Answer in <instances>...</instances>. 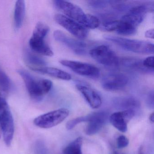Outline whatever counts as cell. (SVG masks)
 <instances>
[{"mask_svg": "<svg viewBox=\"0 0 154 154\" xmlns=\"http://www.w3.org/2000/svg\"><path fill=\"white\" fill-rule=\"evenodd\" d=\"M54 5L66 17L79 23L85 28L94 29L100 25L98 18L91 14H86L80 7L69 2L63 0L54 1Z\"/></svg>", "mask_w": 154, "mask_h": 154, "instance_id": "cell-1", "label": "cell"}, {"mask_svg": "<svg viewBox=\"0 0 154 154\" xmlns=\"http://www.w3.org/2000/svg\"><path fill=\"white\" fill-rule=\"evenodd\" d=\"M18 73L23 79L30 96L35 100H40L52 88L53 83L50 80H37L28 72L22 69L18 70Z\"/></svg>", "mask_w": 154, "mask_h": 154, "instance_id": "cell-2", "label": "cell"}, {"mask_svg": "<svg viewBox=\"0 0 154 154\" xmlns=\"http://www.w3.org/2000/svg\"><path fill=\"white\" fill-rule=\"evenodd\" d=\"M104 38L123 49L130 52L145 54H154V45L148 41L128 39L112 35H106Z\"/></svg>", "mask_w": 154, "mask_h": 154, "instance_id": "cell-3", "label": "cell"}, {"mask_svg": "<svg viewBox=\"0 0 154 154\" xmlns=\"http://www.w3.org/2000/svg\"><path fill=\"white\" fill-rule=\"evenodd\" d=\"M69 114L68 109L61 108L38 116L34 119V123L42 128H49L63 122Z\"/></svg>", "mask_w": 154, "mask_h": 154, "instance_id": "cell-4", "label": "cell"}, {"mask_svg": "<svg viewBox=\"0 0 154 154\" xmlns=\"http://www.w3.org/2000/svg\"><path fill=\"white\" fill-rule=\"evenodd\" d=\"M89 54L96 62L107 67H116L119 65L120 61L117 55L105 45L98 46L91 49Z\"/></svg>", "mask_w": 154, "mask_h": 154, "instance_id": "cell-5", "label": "cell"}, {"mask_svg": "<svg viewBox=\"0 0 154 154\" xmlns=\"http://www.w3.org/2000/svg\"><path fill=\"white\" fill-rule=\"evenodd\" d=\"M60 63L70 68L75 73L91 79H98L100 75V72L98 67L93 65L72 60H63Z\"/></svg>", "mask_w": 154, "mask_h": 154, "instance_id": "cell-6", "label": "cell"}, {"mask_svg": "<svg viewBox=\"0 0 154 154\" xmlns=\"http://www.w3.org/2000/svg\"><path fill=\"white\" fill-rule=\"evenodd\" d=\"M54 19L57 24L65 29L78 39H85L88 35L87 29L74 20L61 14L56 15Z\"/></svg>", "mask_w": 154, "mask_h": 154, "instance_id": "cell-7", "label": "cell"}, {"mask_svg": "<svg viewBox=\"0 0 154 154\" xmlns=\"http://www.w3.org/2000/svg\"><path fill=\"white\" fill-rule=\"evenodd\" d=\"M54 38L72 50L75 54H84L87 51V44L81 39H75L61 30H57L54 33Z\"/></svg>", "mask_w": 154, "mask_h": 154, "instance_id": "cell-8", "label": "cell"}, {"mask_svg": "<svg viewBox=\"0 0 154 154\" xmlns=\"http://www.w3.org/2000/svg\"><path fill=\"white\" fill-rule=\"evenodd\" d=\"M128 82V76L122 73H112L105 76L102 80L101 85L104 90L116 91L126 87Z\"/></svg>", "mask_w": 154, "mask_h": 154, "instance_id": "cell-9", "label": "cell"}, {"mask_svg": "<svg viewBox=\"0 0 154 154\" xmlns=\"http://www.w3.org/2000/svg\"><path fill=\"white\" fill-rule=\"evenodd\" d=\"M89 124L85 129V133L89 136L99 132L109 119V113L104 111L93 112L90 114Z\"/></svg>", "mask_w": 154, "mask_h": 154, "instance_id": "cell-10", "label": "cell"}, {"mask_svg": "<svg viewBox=\"0 0 154 154\" xmlns=\"http://www.w3.org/2000/svg\"><path fill=\"white\" fill-rule=\"evenodd\" d=\"M104 29L110 32H115L122 35H131L135 34L137 27L123 20H111L103 25Z\"/></svg>", "mask_w": 154, "mask_h": 154, "instance_id": "cell-11", "label": "cell"}, {"mask_svg": "<svg viewBox=\"0 0 154 154\" xmlns=\"http://www.w3.org/2000/svg\"><path fill=\"white\" fill-rule=\"evenodd\" d=\"M0 123L5 144L9 146L11 145L14 134V120L11 111L0 117Z\"/></svg>", "mask_w": 154, "mask_h": 154, "instance_id": "cell-12", "label": "cell"}, {"mask_svg": "<svg viewBox=\"0 0 154 154\" xmlns=\"http://www.w3.org/2000/svg\"><path fill=\"white\" fill-rule=\"evenodd\" d=\"M76 87L87 103L94 109H98L102 104V99L99 94L92 88L83 84H77Z\"/></svg>", "mask_w": 154, "mask_h": 154, "instance_id": "cell-13", "label": "cell"}, {"mask_svg": "<svg viewBox=\"0 0 154 154\" xmlns=\"http://www.w3.org/2000/svg\"><path fill=\"white\" fill-rule=\"evenodd\" d=\"M45 38L32 35L29 41L30 48L36 53L46 56L51 57L54 53L49 46L46 44Z\"/></svg>", "mask_w": 154, "mask_h": 154, "instance_id": "cell-14", "label": "cell"}, {"mask_svg": "<svg viewBox=\"0 0 154 154\" xmlns=\"http://www.w3.org/2000/svg\"><path fill=\"white\" fill-rule=\"evenodd\" d=\"M114 107L122 111L127 110L138 109L140 107V103L136 98L132 97H119L113 101Z\"/></svg>", "mask_w": 154, "mask_h": 154, "instance_id": "cell-15", "label": "cell"}, {"mask_svg": "<svg viewBox=\"0 0 154 154\" xmlns=\"http://www.w3.org/2000/svg\"><path fill=\"white\" fill-rule=\"evenodd\" d=\"M33 71L44 74L48 75L52 77L65 81H70L72 79L71 75L66 72L57 68L51 67H33L30 66Z\"/></svg>", "mask_w": 154, "mask_h": 154, "instance_id": "cell-16", "label": "cell"}, {"mask_svg": "<svg viewBox=\"0 0 154 154\" xmlns=\"http://www.w3.org/2000/svg\"><path fill=\"white\" fill-rule=\"evenodd\" d=\"M109 120L112 125L121 132H126L128 130V122L123 116L122 111L112 113L109 117Z\"/></svg>", "mask_w": 154, "mask_h": 154, "instance_id": "cell-17", "label": "cell"}, {"mask_svg": "<svg viewBox=\"0 0 154 154\" xmlns=\"http://www.w3.org/2000/svg\"><path fill=\"white\" fill-rule=\"evenodd\" d=\"M26 4L24 1L19 0L16 2L14 11V23L16 28H20L23 24L25 16Z\"/></svg>", "mask_w": 154, "mask_h": 154, "instance_id": "cell-18", "label": "cell"}, {"mask_svg": "<svg viewBox=\"0 0 154 154\" xmlns=\"http://www.w3.org/2000/svg\"><path fill=\"white\" fill-rule=\"evenodd\" d=\"M121 62H122L124 66L136 71L143 72H150L151 71L153 72V70H149L144 67L143 65V61H141L140 59L132 58H124Z\"/></svg>", "mask_w": 154, "mask_h": 154, "instance_id": "cell-19", "label": "cell"}, {"mask_svg": "<svg viewBox=\"0 0 154 154\" xmlns=\"http://www.w3.org/2000/svg\"><path fill=\"white\" fill-rule=\"evenodd\" d=\"M82 138H77L67 145L63 149L64 154H82Z\"/></svg>", "mask_w": 154, "mask_h": 154, "instance_id": "cell-20", "label": "cell"}, {"mask_svg": "<svg viewBox=\"0 0 154 154\" xmlns=\"http://www.w3.org/2000/svg\"><path fill=\"white\" fill-rule=\"evenodd\" d=\"M145 16L128 13L122 17L121 20L128 22L137 27L143 21Z\"/></svg>", "mask_w": 154, "mask_h": 154, "instance_id": "cell-21", "label": "cell"}, {"mask_svg": "<svg viewBox=\"0 0 154 154\" xmlns=\"http://www.w3.org/2000/svg\"><path fill=\"white\" fill-rule=\"evenodd\" d=\"M26 61L32 65L37 66L38 67L45 65L46 63L44 59L30 52H27L26 54Z\"/></svg>", "mask_w": 154, "mask_h": 154, "instance_id": "cell-22", "label": "cell"}, {"mask_svg": "<svg viewBox=\"0 0 154 154\" xmlns=\"http://www.w3.org/2000/svg\"><path fill=\"white\" fill-rule=\"evenodd\" d=\"M49 31V28L47 25L42 22H38L36 25L33 32V35L45 38Z\"/></svg>", "mask_w": 154, "mask_h": 154, "instance_id": "cell-23", "label": "cell"}, {"mask_svg": "<svg viewBox=\"0 0 154 154\" xmlns=\"http://www.w3.org/2000/svg\"><path fill=\"white\" fill-rule=\"evenodd\" d=\"M11 87L10 79L2 70L0 69V88L3 91H8Z\"/></svg>", "mask_w": 154, "mask_h": 154, "instance_id": "cell-24", "label": "cell"}, {"mask_svg": "<svg viewBox=\"0 0 154 154\" xmlns=\"http://www.w3.org/2000/svg\"><path fill=\"white\" fill-rule=\"evenodd\" d=\"M90 119V114L86 116L77 117L71 120L66 123V128L68 130H71L75 128L76 125L82 122H88Z\"/></svg>", "mask_w": 154, "mask_h": 154, "instance_id": "cell-25", "label": "cell"}, {"mask_svg": "<svg viewBox=\"0 0 154 154\" xmlns=\"http://www.w3.org/2000/svg\"><path fill=\"white\" fill-rule=\"evenodd\" d=\"M10 110L9 106L5 97L0 93V117Z\"/></svg>", "mask_w": 154, "mask_h": 154, "instance_id": "cell-26", "label": "cell"}, {"mask_svg": "<svg viewBox=\"0 0 154 154\" xmlns=\"http://www.w3.org/2000/svg\"><path fill=\"white\" fill-rule=\"evenodd\" d=\"M128 144V139L124 135H121L117 138V146L118 148L122 149L126 147Z\"/></svg>", "mask_w": 154, "mask_h": 154, "instance_id": "cell-27", "label": "cell"}, {"mask_svg": "<svg viewBox=\"0 0 154 154\" xmlns=\"http://www.w3.org/2000/svg\"><path fill=\"white\" fill-rule=\"evenodd\" d=\"M143 65L144 67L149 70L154 69V56L148 57L143 60Z\"/></svg>", "mask_w": 154, "mask_h": 154, "instance_id": "cell-28", "label": "cell"}, {"mask_svg": "<svg viewBox=\"0 0 154 154\" xmlns=\"http://www.w3.org/2000/svg\"><path fill=\"white\" fill-rule=\"evenodd\" d=\"M146 103L148 107L150 109H153L154 108V91H152L150 92L147 98Z\"/></svg>", "mask_w": 154, "mask_h": 154, "instance_id": "cell-29", "label": "cell"}, {"mask_svg": "<svg viewBox=\"0 0 154 154\" xmlns=\"http://www.w3.org/2000/svg\"><path fill=\"white\" fill-rule=\"evenodd\" d=\"M145 37L147 38H154V29H150L146 31L145 34Z\"/></svg>", "mask_w": 154, "mask_h": 154, "instance_id": "cell-30", "label": "cell"}, {"mask_svg": "<svg viewBox=\"0 0 154 154\" xmlns=\"http://www.w3.org/2000/svg\"><path fill=\"white\" fill-rule=\"evenodd\" d=\"M149 120L151 122H154V112H152L149 116Z\"/></svg>", "mask_w": 154, "mask_h": 154, "instance_id": "cell-31", "label": "cell"}, {"mask_svg": "<svg viewBox=\"0 0 154 154\" xmlns=\"http://www.w3.org/2000/svg\"><path fill=\"white\" fill-rule=\"evenodd\" d=\"M139 154H144L143 152V150H142V148H140L139 150Z\"/></svg>", "mask_w": 154, "mask_h": 154, "instance_id": "cell-32", "label": "cell"}, {"mask_svg": "<svg viewBox=\"0 0 154 154\" xmlns=\"http://www.w3.org/2000/svg\"><path fill=\"white\" fill-rule=\"evenodd\" d=\"M2 135V129L1 125L0 123V138L1 137Z\"/></svg>", "mask_w": 154, "mask_h": 154, "instance_id": "cell-33", "label": "cell"}, {"mask_svg": "<svg viewBox=\"0 0 154 154\" xmlns=\"http://www.w3.org/2000/svg\"><path fill=\"white\" fill-rule=\"evenodd\" d=\"M114 154H122V153H119V152H115V153H114Z\"/></svg>", "mask_w": 154, "mask_h": 154, "instance_id": "cell-34", "label": "cell"}]
</instances>
